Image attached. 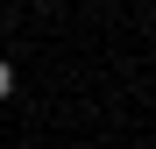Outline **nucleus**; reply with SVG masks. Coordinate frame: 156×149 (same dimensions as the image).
Instances as JSON below:
<instances>
[{"label":"nucleus","instance_id":"1","mask_svg":"<svg viewBox=\"0 0 156 149\" xmlns=\"http://www.w3.org/2000/svg\"><path fill=\"white\" fill-rule=\"evenodd\" d=\"M7 92H14V71H7V64H0V99H7Z\"/></svg>","mask_w":156,"mask_h":149}]
</instances>
